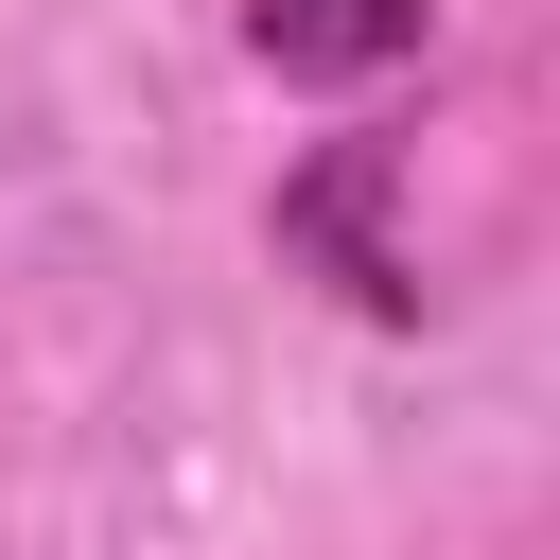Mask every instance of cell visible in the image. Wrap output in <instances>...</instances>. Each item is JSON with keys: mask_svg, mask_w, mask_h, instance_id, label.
<instances>
[{"mask_svg": "<svg viewBox=\"0 0 560 560\" xmlns=\"http://www.w3.org/2000/svg\"><path fill=\"white\" fill-rule=\"evenodd\" d=\"M385 192H402V140H315L298 175H280V262H315L350 315H420V245L385 228Z\"/></svg>", "mask_w": 560, "mask_h": 560, "instance_id": "1", "label": "cell"}, {"mask_svg": "<svg viewBox=\"0 0 560 560\" xmlns=\"http://www.w3.org/2000/svg\"><path fill=\"white\" fill-rule=\"evenodd\" d=\"M420 35H438V0H245V52L280 88H385V70H420Z\"/></svg>", "mask_w": 560, "mask_h": 560, "instance_id": "2", "label": "cell"}]
</instances>
